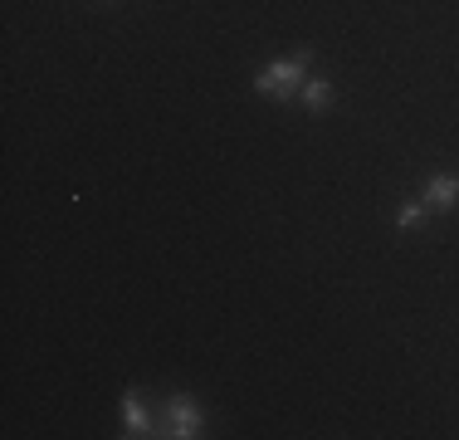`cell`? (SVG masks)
I'll list each match as a JSON object with an SVG mask.
<instances>
[{
	"label": "cell",
	"instance_id": "1",
	"mask_svg": "<svg viewBox=\"0 0 459 440\" xmlns=\"http://www.w3.org/2000/svg\"><path fill=\"white\" fill-rule=\"evenodd\" d=\"M308 59H313V54L303 49V54H293V59L269 64V69L255 79V88L264 98H293V93H303V84H308Z\"/></svg>",
	"mask_w": 459,
	"mask_h": 440
},
{
	"label": "cell",
	"instance_id": "2",
	"mask_svg": "<svg viewBox=\"0 0 459 440\" xmlns=\"http://www.w3.org/2000/svg\"><path fill=\"white\" fill-rule=\"evenodd\" d=\"M167 416H171V436H181V440H195V436H201V411H195L191 396H171V401H167Z\"/></svg>",
	"mask_w": 459,
	"mask_h": 440
},
{
	"label": "cell",
	"instance_id": "3",
	"mask_svg": "<svg viewBox=\"0 0 459 440\" xmlns=\"http://www.w3.org/2000/svg\"><path fill=\"white\" fill-rule=\"evenodd\" d=\"M420 201L430 206V211H455V206H459V176H455V172L430 176V186H425Z\"/></svg>",
	"mask_w": 459,
	"mask_h": 440
},
{
	"label": "cell",
	"instance_id": "4",
	"mask_svg": "<svg viewBox=\"0 0 459 440\" xmlns=\"http://www.w3.org/2000/svg\"><path fill=\"white\" fill-rule=\"evenodd\" d=\"M123 416H127V436H152V416L142 411L137 392H123Z\"/></svg>",
	"mask_w": 459,
	"mask_h": 440
},
{
	"label": "cell",
	"instance_id": "5",
	"mask_svg": "<svg viewBox=\"0 0 459 440\" xmlns=\"http://www.w3.org/2000/svg\"><path fill=\"white\" fill-rule=\"evenodd\" d=\"M303 103H308L313 113H323V108L333 103V84H327V79H308V84H303Z\"/></svg>",
	"mask_w": 459,
	"mask_h": 440
},
{
	"label": "cell",
	"instance_id": "6",
	"mask_svg": "<svg viewBox=\"0 0 459 440\" xmlns=\"http://www.w3.org/2000/svg\"><path fill=\"white\" fill-rule=\"evenodd\" d=\"M425 220H430V206H425V201H411V206H401L396 225H401V230H411V225H425Z\"/></svg>",
	"mask_w": 459,
	"mask_h": 440
}]
</instances>
